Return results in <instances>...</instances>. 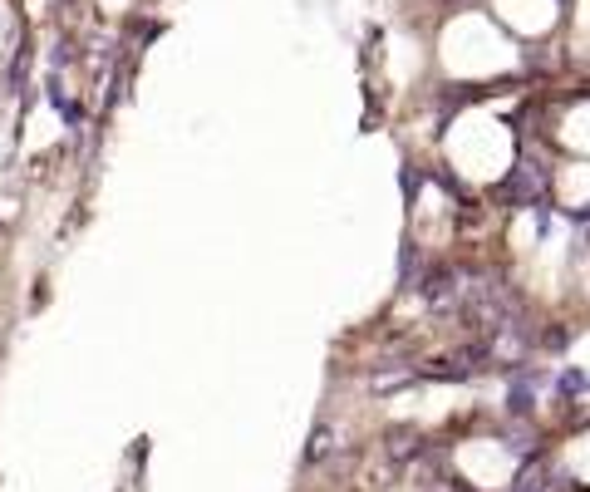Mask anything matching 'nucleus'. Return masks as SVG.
Listing matches in <instances>:
<instances>
[{
    "instance_id": "nucleus-1",
    "label": "nucleus",
    "mask_w": 590,
    "mask_h": 492,
    "mask_svg": "<svg viewBox=\"0 0 590 492\" xmlns=\"http://www.w3.org/2000/svg\"><path fill=\"white\" fill-rule=\"evenodd\" d=\"M325 453H330V429H315V433H310V448H305V458H310V463H320Z\"/></svg>"
}]
</instances>
